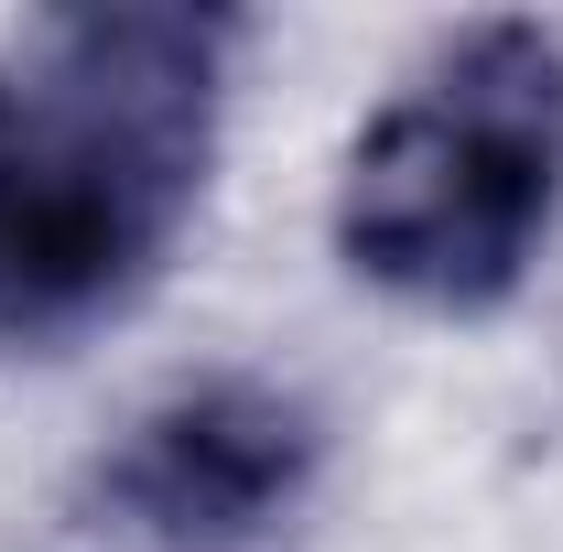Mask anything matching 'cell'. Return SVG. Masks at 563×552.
Here are the masks:
<instances>
[{
	"label": "cell",
	"instance_id": "cell-2",
	"mask_svg": "<svg viewBox=\"0 0 563 552\" xmlns=\"http://www.w3.org/2000/svg\"><path fill=\"white\" fill-rule=\"evenodd\" d=\"M563 217V33L466 22L347 141L336 250L422 314L509 303Z\"/></svg>",
	"mask_w": 563,
	"mask_h": 552
},
{
	"label": "cell",
	"instance_id": "cell-3",
	"mask_svg": "<svg viewBox=\"0 0 563 552\" xmlns=\"http://www.w3.org/2000/svg\"><path fill=\"white\" fill-rule=\"evenodd\" d=\"M325 477V412L272 368H207L152 390L87 466V531L109 552H261Z\"/></svg>",
	"mask_w": 563,
	"mask_h": 552
},
{
	"label": "cell",
	"instance_id": "cell-1",
	"mask_svg": "<svg viewBox=\"0 0 563 552\" xmlns=\"http://www.w3.org/2000/svg\"><path fill=\"white\" fill-rule=\"evenodd\" d=\"M239 22L196 0H87L0 44V357L131 314L196 228L228 131Z\"/></svg>",
	"mask_w": 563,
	"mask_h": 552
}]
</instances>
